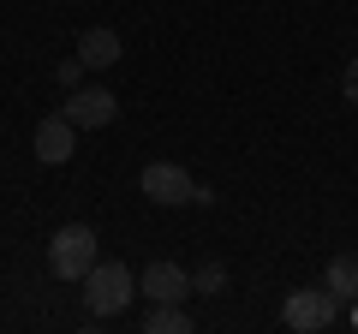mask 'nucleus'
<instances>
[{"instance_id": "f257e3e1", "label": "nucleus", "mask_w": 358, "mask_h": 334, "mask_svg": "<svg viewBox=\"0 0 358 334\" xmlns=\"http://www.w3.org/2000/svg\"><path fill=\"white\" fill-rule=\"evenodd\" d=\"M96 263H102V251H96V227H84V221H72V227H60L48 239V269L60 275V281H84Z\"/></svg>"}, {"instance_id": "f03ea898", "label": "nucleus", "mask_w": 358, "mask_h": 334, "mask_svg": "<svg viewBox=\"0 0 358 334\" xmlns=\"http://www.w3.org/2000/svg\"><path fill=\"white\" fill-rule=\"evenodd\" d=\"M131 293H138V281H131V269L114 263V257L84 275V310L90 317H120V310L131 305Z\"/></svg>"}, {"instance_id": "7ed1b4c3", "label": "nucleus", "mask_w": 358, "mask_h": 334, "mask_svg": "<svg viewBox=\"0 0 358 334\" xmlns=\"http://www.w3.org/2000/svg\"><path fill=\"white\" fill-rule=\"evenodd\" d=\"M138 185H143V197L162 203V209H173V203H209V191H197V180L179 161H150L138 173Z\"/></svg>"}, {"instance_id": "20e7f679", "label": "nucleus", "mask_w": 358, "mask_h": 334, "mask_svg": "<svg viewBox=\"0 0 358 334\" xmlns=\"http://www.w3.org/2000/svg\"><path fill=\"white\" fill-rule=\"evenodd\" d=\"M281 317H287V328H299V334H322L341 317V298H334L329 286H299V293H287Z\"/></svg>"}, {"instance_id": "39448f33", "label": "nucleus", "mask_w": 358, "mask_h": 334, "mask_svg": "<svg viewBox=\"0 0 358 334\" xmlns=\"http://www.w3.org/2000/svg\"><path fill=\"white\" fill-rule=\"evenodd\" d=\"M60 114L72 119L78 131H96V126H114L120 102H114V90H72V96L60 102Z\"/></svg>"}, {"instance_id": "423d86ee", "label": "nucleus", "mask_w": 358, "mask_h": 334, "mask_svg": "<svg viewBox=\"0 0 358 334\" xmlns=\"http://www.w3.org/2000/svg\"><path fill=\"white\" fill-rule=\"evenodd\" d=\"M72 155H78V126H72L66 114H48V119L36 126V161H42V167H66Z\"/></svg>"}, {"instance_id": "0eeeda50", "label": "nucleus", "mask_w": 358, "mask_h": 334, "mask_svg": "<svg viewBox=\"0 0 358 334\" xmlns=\"http://www.w3.org/2000/svg\"><path fill=\"white\" fill-rule=\"evenodd\" d=\"M197 286H192V275L179 269V263H150L143 269V298L150 305H185Z\"/></svg>"}, {"instance_id": "6e6552de", "label": "nucleus", "mask_w": 358, "mask_h": 334, "mask_svg": "<svg viewBox=\"0 0 358 334\" xmlns=\"http://www.w3.org/2000/svg\"><path fill=\"white\" fill-rule=\"evenodd\" d=\"M78 60H84L90 72H108V66L120 60V36L108 24H90L84 36H78Z\"/></svg>"}, {"instance_id": "1a4fd4ad", "label": "nucleus", "mask_w": 358, "mask_h": 334, "mask_svg": "<svg viewBox=\"0 0 358 334\" xmlns=\"http://www.w3.org/2000/svg\"><path fill=\"white\" fill-rule=\"evenodd\" d=\"M143 328H150V334H192V310H185V305H150Z\"/></svg>"}, {"instance_id": "9d476101", "label": "nucleus", "mask_w": 358, "mask_h": 334, "mask_svg": "<svg viewBox=\"0 0 358 334\" xmlns=\"http://www.w3.org/2000/svg\"><path fill=\"white\" fill-rule=\"evenodd\" d=\"M322 286H329L334 298H346V305H352V298H358V257H334L329 275H322Z\"/></svg>"}, {"instance_id": "9b49d317", "label": "nucleus", "mask_w": 358, "mask_h": 334, "mask_svg": "<svg viewBox=\"0 0 358 334\" xmlns=\"http://www.w3.org/2000/svg\"><path fill=\"white\" fill-rule=\"evenodd\" d=\"M192 286L197 293H221V286H227V269H221V263H203V269L192 275Z\"/></svg>"}, {"instance_id": "f8f14e48", "label": "nucleus", "mask_w": 358, "mask_h": 334, "mask_svg": "<svg viewBox=\"0 0 358 334\" xmlns=\"http://www.w3.org/2000/svg\"><path fill=\"white\" fill-rule=\"evenodd\" d=\"M54 78H60V90H78V78H84V60H78V54H72V60H60V72H54Z\"/></svg>"}, {"instance_id": "ddd939ff", "label": "nucleus", "mask_w": 358, "mask_h": 334, "mask_svg": "<svg viewBox=\"0 0 358 334\" xmlns=\"http://www.w3.org/2000/svg\"><path fill=\"white\" fill-rule=\"evenodd\" d=\"M341 96H346V102L358 108V54L346 60V72H341Z\"/></svg>"}]
</instances>
